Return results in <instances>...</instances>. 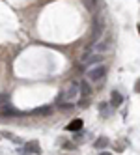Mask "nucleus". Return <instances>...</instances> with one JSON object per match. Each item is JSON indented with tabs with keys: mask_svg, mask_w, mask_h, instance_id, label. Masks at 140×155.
Returning a JSON list of instances; mask_svg holds the SVG:
<instances>
[{
	"mask_svg": "<svg viewBox=\"0 0 140 155\" xmlns=\"http://www.w3.org/2000/svg\"><path fill=\"white\" fill-rule=\"evenodd\" d=\"M93 146H95V148H99V150H105L106 146H109V138H106V137H99L97 140H95Z\"/></svg>",
	"mask_w": 140,
	"mask_h": 155,
	"instance_id": "1a4fd4ad",
	"label": "nucleus"
},
{
	"mask_svg": "<svg viewBox=\"0 0 140 155\" xmlns=\"http://www.w3.org/2000/svg\"><path fill=\"white\" fill-rule=\"evenodd\" d=\"M101 155H112V153H109V151H103V153H101Z\"/></svg>",
	"mask_w": 140,
	"mask_h": 155,
	"instance_id": "dca6fc26",
	"label": "nucleus"
},
{
	"mask_svg": "<svg viewBox=\"0 0 140 155\" xmlns=\"http://www.w3.org/2000/svg\"><path fill=\"white\" fill-rule=\"evenodd\" d=\"M50 112H52L50 107H39V108H36L32 114H50Z\"/></svg>",
	"mask_w": 140,
	"mask_h": 155,
	"instance_id": "f8f14e48",
	"label": "nucleus"
},
{
	"mask_svg": "<svg viewBox=\"0 0 140 155\" xmlns=\"http://www.w3.org/2000/svg\"><path fill=\"white\" fill-rule=\"evenodd\" d=\"M4 137H6L8 140H11V142H15V144H23V138H19V137L11 135V133H4Z\"/></svg>",
	"mask_w": 140,
	"mask_h": 155,
	"instance_id": "ddd939ff",
	"label": "nucleus"
},
{
	"mask_svg": "<svg viewBox=\"0 0 140 155\" xmlns=\"http://www.w3.org/2000/svg\"><path fill=\"white\" fill-rule=\"evenodd\" d=\"M93 43L99 39V36H101V30H103V23H101V19H95V23H93Z\"/></svg>",
	"mask_w": 140,
	"mask_h": 155,
	"instance_id": "6e6552de",
	"label": "nucleus"
},
{
	"mask_svg": "<svg viewBox=\"0 0 140 155\" xmlns=\"http://www.w3.org/2000/svg\"><path fill=\"white\" fill-rule=\"evenodd\" d=\"M82 120H75V121H71V124L67 125V131H80L82 129Z\"/></svg>",
	"mask_w": 140,
	"mask_h": 155,
	"instance_id": "9d476101",
	"label": "nucleus"
},
{
	"mask_svg": "<svg viewBox=\"0 0 140 155\" xmlns=\"http://www.w3.org/2000/svg\"><path fill=\"white\" fill-rule=\"evenodd\" d=\"M93 49H95V52H99V54L110 51V49H112V39L106 38V39H103V41H97V43L93 45Z\"/></svg>",
	"mask_w": 140,
	"mask_h": 155,
	"instance_id": "20e7f679",
	"label": "nucleus"
},
{
	"mask_svg": "<svg viewBox=\"0 0 140 155\" xmlns=\"http://www.w3.org/2000/svg\"><path fill=\"white\" fill-rule=\"evenodd\" d=\"M60 108H62V110H69V108H73V103H71V101H69V103H62Z\"/></svg>",
	"mask_w": 140,
	"mask_h": 155,
	"instance_id": "2eb2a0df",
	"label": "nucleus"
},
{
	"mask_svg": "<svg viewBox=\"0 0 140 155\" xmlns=\"http://www.w3.org/2000/svg\"><path fill=\"white\" fill-rule=\"evenodd\" d=\"M82 2L88 8V12H95V8H97V0H82Z\"/></svg>",
	"mask_w": 140,
	"mask_h": 155,
	"instance_id": "9b49d317",
	"label": "nucleus"
},
{
	"mask_svg": "<svg viewBox=\"0 0 140 155\" xmlns=\"http://www.w3.org/2000/svg\"><path fill=\"white\" fill-rule=\"evenodd\" d=\"M105 73H106V68L101 65V64H97V65H93V68L88 69V81L97 82V81H101L103 77H105Z\"/></svg>",
	"mask_w": 140,
	"mask_h": 155,
	"instance_id": "f03ea898",
	"label": "nucleus"
},
{
	"mask_svg": "<svg viewBox=\"0 0 140 155\" xmlns=\"http://www.w3.org/2000/svg\"><path fill=\"white\" fill-rule=\"evenodd\" d=\"M19 153H23V155H28V153H41L37 140H32V142L24 144V148H23V150H19Z\"/></svg>",
	"mask_w": 140,
	"mask_h": 155,
	"instance_id": "39448f33",
	"label": "nucleus"
},
{
	"mask_svg": "<svg viewBox=\"0 0 140 155\" xmlns=\"http://www.w3.org/2000/svg\"><path fill=\"white\" fill-rule=\"evenodd\" d=\"M101 60H103V54H99V52L84 54V56L80 58V62H82L84 65H92V64H97V62H101Z\"/></svg>",
	"mask_w": 140,
	"mask_h": 155,
	"instance_id": "7ed1b4c3",
	"label": "nucleus"
},
{
	"mask_svg": "<svg viewBox=\"0 0 140 155\" xmlns=\"http://www.w3.org/2000/svg\"><path fill=\"white\" fill-rule=\"evenodd\" d=\"M21 112L15 108V107H11V105H4V107H0V116H19Z\"/></svg>",
	"mask_w": 140,
	"mask_h": 155,
	"instance_id": "423d86ee",
	"label": "nucleus"
},
{
	"mask_svg": "<svg viewBox=\"0 0 140 155\" xmlns=\"http://www.w3.org/2000/svg\"><path fill=\"white\" fill-rule=\"evenodd\" d=\"M79 84L77 82H69L67 86H66V90H63V94L60 95V99H62V101H75V99H77L79 97Z\"/></svg>",
	"mask_w": 140,
	"mask_h": 155,
	"instance_id": "f257e3e1",
	"label": "nucleus"
},
{
	"mask_svg": "<svg viewBox=\"0 0 140 155\" xmlns=\"http://www.w3.org/2000/svg\"><path fill=\"white\" fill-rule=\"evenodd\" d=\"M79 92H82V94H86V95H90V88H88V82H82L80 86H79Z\"/></svg>",
	"mask_w": 140,
	"mask_h": 155,
	"instance_id": "4468645a",
	"label": "nucleus"
},
{
	"mask_svg": "<svg viewBox=\"0 0 140 155\" xmlns=\"http://www.w3.org/2000/svg\"><path fill=\"white\" fill-rule=\"evenodd\" d=\"M110 103H112V107H120L122 103H123V95L120 94V92H112V95H110Z\"/></svg>",
	"mask_w": 140,
	"mask_h": 155,
	"instance_id": "0eeeda50",
	"label": "nucleus"
}]
</instances>
